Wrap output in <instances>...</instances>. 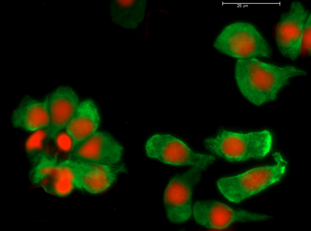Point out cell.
<instances>
[{"instance_id":"1","label":"cell","mask_w":311,"mask_h":231,"mask_svg":"<svg viewBox=\"0 0 311 231\" xmlns=\"http://www.w3.org/2000/svg\"><path fill=\"white\" fill-rule=\"evenodd\" d=\"M304 71L294 66L279 67L253 58L238 59L235 77L241 92L257 105L274 100L280 90L289 79L304 75Z\"/></svg>"},{"instance_id":"2","label":"cell","mask_w":311,"mask_h":231,"mask_svg":"<svg viewBox=\"0 0 311 231\" xmlns=\"http://www.w3.org/2000/svg\"><path fill=\"white\" fill-rule=\"evenodd\" d=\"M205 143L210 151L229 162L243 161L264 157L271 149L272 137L267 130L246 133L224 130Z\"/></svg>"},{"instance_id":"3","label":"cell","mask_w":311,"mask_h":231,"mask_svg":"<svg viewBox=\"0 0 311 231\" xmlns=\"http://www.w3.org/2000/svg\"><path fill=\"white\" fill-rule=\"evenodd\" d=\"M277 163L255 168L231 177L221 178L217 187L228 201L238 203L280 181L285 174L287 162L279 152L272 154Z\"/></svg>"},{"instance_id":"4","label":"cell","mask_w":311,"mask_h":231,"mask_svg":"<svg viewBox=\"0 0 311 231\" xmlns=\"http://www.w3.org/2000/svg\"><path fill=\"white\" fill-rule=\"evenodd\" d=\"M214 46L227 55L239 59L269 57L267 43L252 24L237 22L225 28Z\"/></svg>"},{"instance_id":"5","label":"cell","mask_w":311,"mask_h":231,"mask_svg":"<svg viewBox=\"0 0 311 231\" xmlns=\"http://www.w3.org/2000/svg\"><path fill=\"white\" fill-rule=\"evenodd\" d=\"M145 149L148 157L165 163L192 165L202 170L215 159L213 156L194 152L182 141L169 134L152 136L147 141Z\"/></svg>"},{"instance_id":"6","label":"cell","mask_w":311,"mask_h":231,"mask_svg":"<svg viewBox=\"0 0 311 231\" xmlns=\"http://www.w3.org/2000/svg\"><path fill=\"white\" fill-rule=\"evenodd\" d=\"M202 170L194 166L170 181L165 191L164 201L167 217L172 222L181 223L191 216L192 189L200 179Z\"/></svg>"},{"instance_id":"7","label":"cell","mask_w":311,"mask_h":231,"mask_svg":"<svg viewBox=\"0 0 311 231\" xmlns=\"http://www.w3.org/2000/svg\"><path fill=\"white\" fill-rule=\"evenodd\" d=\"M307 15L300 3L294 2L277 25L276 38L278 48L283 55L292 60L295 59L301 52L303 27Z\"/></svg>"},{"instance_id":"8","label":"cell","mask_w":311,"mask_h":231,"mask_svg":"<svg viewBox=\"0 0 311 231\" xmlns=\"http://www.w3.org/2000/svg\"><path fill=\"white\" fill-rule=\"evenodd\" d=\"M71 150L75 159L94 163L115 165L121 159L123 147L108 133L97 131Z\"/></svg>"},{"instance_id":"9","label":"cell","mask_w":311,"mask_h":231,"mask_svg":"<svg viewBox=\"0 0 311 231\" xmlns=\"http://www.w3.org/2000/svg\"><path fill=\"white\" fill-rule=\"evenodd\" d=\"M193 214L196 222L207 227L223 229L235 221L264 220L268 216L243 210H234L227 205L214 201H198Z\"/></svg>"},{"instance_id":"10","label":"cell","mask_w":311,"mask_h":231,"mask_svg":"<svg viewBox=\"0 0 311 231\" xmlns=\"http://www.w3.org/2000/svg\"><path fill=\"white\" fill-rule=\"evenodd\" d=\"M36 183L47 193L60 197L68 195L75 189L83 188L78 165L75 159L61 161L55 159L45 175Z\"/></svg>"},{"instance_id":"11","label":"cell","mask_w":311,"mask_h":231,"mask_svg":"<svg viewBox=\"0 0 311 231\" xmlns=\"http://www.w3.org/2000/svg\"><path fill=\"white\" fill-rule=\"evenodd\" d=\"M48 97L50 122L45 130L49 137L55 139L73 116L79 100L74 91L65 86L57 88Z\"/></svg>"},{"instance_id":"12","label":"cell","mask_w":311,"mask_h":231,"mask_svg":"<svg viewBox=\"0 0 311 231\" xmlns=\"http://www.w3.org/2000/svg\"><path fill=\"white\" fill-rule=\"evenodd\" d=\"M12 121L15 126L27 131L46 130L50 122L48 97L40 100L29 96L25 97L14 111Z\"/></svg>"},{"instance_id":"13","label":"cell","mask_w":311,"mask_h":231,"mask_svg":"<svg viewBox=\"0 0 311 231\" xmlns=\"http://www.w3.org/2000/svg\"><path fill=\"white\" fill-rule=\"evenodd\" d=\"M100 120L94 102L86 100L80 103L65 129L71 142V149L97 131Z\"/></svg>"},{"instance_id":"14","label":"cell","mask_w":311,"mask_h":231,"mask_svg":"<svg viewBox=\"0 0 311 231\" xmlns=\"http://www.w3.org/2000/svg\"><path fill=\"white\" fill-rule=\"evenodd\" d=\"M74 159L78 165L83 188L92 194L106 190L115 181L118 173L125 171L123 166L97 164Z\"/></svg>"},{"instance_id":"15","label":"cell","mask_w":311,"mask_h":231,"mask_svg":"<svg viewBox=\"0 0 311 231\" xmlns=\"http://www.w3.org/2000/svg\"><path fill=\"white\" fill-rule=\"evenodd\" d=\"M147 5L146 0L115 1L111 4L112 18L124 28L135 29L144 20Z\"/></svg>"},{"instance_id":"16","label":"cell","mask_w":311,"mask_h":231,"mask_svg":"<svg viewBox=\"0 0 311 231\" xmlns=\"http://www.w3.org/2000/svg\"><path fill=\"white\" fill-rule=\"evenodd\" d=\"M311 17L310 14L305 23L302 37V45L310 53L311 51Z\"/></svg>"}]
</instances>
